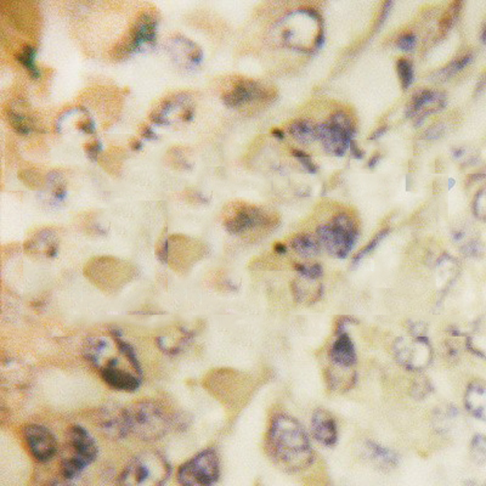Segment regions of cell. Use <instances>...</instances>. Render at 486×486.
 Masks as SVG:
<instances>
[{
    "instance_id": "6da1fadb",
    "label": "cell",
    "mask_w": 486,
    "mask_h": 486,
    "mask_svg": "<svg viewBox=\"0 0 486 486\" xmlns=\"http://www.w3.org/2000/svg\"><path fill=\"white\" fill-rule=\"evenodd\" d=\"M265 451L280 470L297 473L313 465L315 453L303 426L289 414L271 419L265 438Z\"/></svg>"
},
{
    "instance_id": "8992f818",
    "label": "cell",
    "mask_w": 486,
    "mask_h": 486,
    "mask_svg": "<svg viewBox=\"0 0 486 486\" xmlns=\"http://www.w3.org/2000/svg\"><path fill=\"white\" fill-rule=\"evenodd\" d=\"M219 456L216 448L197 453L179 467L177 480L180 485H213L219 480Z\"/></svg>"
},
{
    "instance_id": "7402d4cb",
    "label": "cell",
    "mask_w": 486,
    "mask_h": 486,
    "mask_svg": "<svg viewBox=\"0 0 486 486\" xmlns=\"http://www.w3.org/2000/svg\"><path fill=\"white\" fill-rule=\"evenodd\" d=\"M356 371L354 368H342L332 366L326 370V382L328 388L334 392H347L355 385Z\"/></svg>"
},
{
    "instance_id": "60d3db41",
    "label": "cell",
    "mask_w": 486,
    "mask_h": 486,
    "mask_svg": "<svg viewBox=\"0 0 486 486\" xmlns=\"http://www.w3.org/2000/svg\"><path fill=\"white\" fill-rule=\"evenodd\" d=\"M87 151L89 153L90 157H95L99 155V143L94 141L93 144L87 145Z\"/></svg>"
},
{
    "instance_id": "30bf717a",
    "label": "cell",
    "mask_w": 486,
    "mask_h": 486,
    "mask_svg": "<svg viewBox=\"0 0 486 486\" xmlns=\"http://www.w3.org/2000/svg\"><path fill=\"white\" fill-rule=\"evenodd\" d=\"M85 275L99 287L110 288L112 285L118 287L126 284L134 275V269L127 262L112 257H100L90 260L85 267Z\"/></svg>"
},
{
    "instance_id": "5bb4252c",
    "label": "cell",
    "mask_w": 486,
    "mask_h": 486,
    "mask_svg": "<svg viewBox=\"0 0 486 486\" xmlns=\"http://www.w3.org/2000/svg\"><path fill=\"white\" fill-rule=\"evenodd\" d=\"M93 422L104 436L110 439H124L129 436L124 407L116 404H105L94 412Z\"/></svg>"
},
{
    "instance_id": "d6a6232c",
    "label": "cell",
    "mask_w": 486,
    "mask_h": 486,
    "mask_svg": "<svg viewBox=\"0 0 486 486\" xmlns=\"http://www.w3.org/2000/svg\"><path fill=\"white\" fill-rule=\"evenodd\" d=\"M472 455L479 465H484L486 460V444L484 436H474L472 441Z\"/></svg>"
},
{
    "instance_id": "74e56055",
    "label": "cell",
    "mask_w": 486,
    "mask_h": 486,
    "mask_svg": "<svg viewBox=\"0 0 486 486\" xmlns=\"http://www.w3.org/2000/svg\"><path fill=\"white\" fill-rule=\"evenodd\" d=\"M397 47L402 50H412L416 47V35L412 32L402 34V37L397 39Z\"/></svg>"
},
{
    "instance_id": "9a60e30c",
    "label": "cell",
    "mask_w": 486,
    "mask_h": 486,
    "mask_svg": "<svg viewBox=\"0 0 486 486\" xmlns=\"http://www.w3.org/2000/svg\"><path fill=\"white\" fill-rule=\"evenodd\" d=\"M199 245L189 237L177 235L167 238V255L165 262L170 264L174 270H185L189 264L199 258Z\"/></svg>"
},
{
    "instance_id": "d6986e66",
    "label": "cell",
    "mask_w": 486,
    "mask_h": 486,
    "mask_svg": "<svg viewBox=\"0 0 486 486\" xmlns=\"http://www.w3.org/2000/svg\"><path fill=\"white\" fill-rule=\"evenodd\" d=\"M102 382L107 387H110L117 392L124 393H134L140 388L141 380L139 373L127 368H116V370H105L99 372Z\"/></svg>"
},
{
    "instance_id": "e0dca14e",
    "label": "cell",
    "mask_w": 486,
    "mask_h": 486,
    "mask_svg": "<svg viewBox=\"0 0 486 486\" xmlns=\"http://www.w3.org/2000/svg\"><path fill=\"white\" fill-rule=\"evenodd\" d=\"M311 431L315 439L326 448H332L337 444L338 429L333 416L328 411L317 409L311 417Z\"/></svg>"
},
{
    "instance_id": "1f68e13d",
    "label": "cell",
    "mask_w": 486,
    "mask_h": 486,
    "mask_svg": "<svg viewBox=\"0 0 486 486\" xmlns=\"http://www.w3.org/2000/svg\"><path fill=\"white\" fill-rule=\"evenodd\" d=\"M388 228H385V230H382L381 233H377L376 236L373 237L372 240L368 242V245H365L363 250H359V253H356L355 255H354V258H353V265L359 264L368 254L372 253L377 245L381 243L382 240L388 235Z\"/></svg>"
},
{
    "instance_id": "4fadbf2b",
    "label": "cell",
    "mask_w": 486,
    "mask_h": 486,
    "mask_svg": "<svg viewBox=\"0 0 486 486\" xmlns=\"http://www.w3.org/2000/svg\"><path fill=\"white\" fill-rule=\"evenodd\" d=\"M22 436L31 456L35 461L47 463L56 456L59 450L57 440L48 428L39 424H27L22 428Z\"/></svg>"
},
{
    "instance_id": "8d00e7d4",
    "label": "cell",
    "mask_w": 486,
    "mask_h": 486,
    "mask_svg": "<svg viewBox=\"0 0 486 486\" xmlns=\"http://www.w3.org/2000/svg\"><path fill=\"white\" fill-rule=\"evenodd\" d=\"M431 383L427 378H417L414 382V385L412 387V395L414 397H424L428 394L431 393Z\"/></svg>"
},
{
    "instance_id": "ee69618b",
    "label": "cell",
    "mask_w": 486,
    "mask_h": 486,
    "mask_svg": "<svg viewBox=\"0 0 486 486\" xmlns=\"http://www.w3.org/2000/svg\"><path fill=\"white\" fill-rule=\"evenodd\" d=\"M272 133L275 134V136H277V138H284V133L282 131H277V129H275V131H272Z\"/></svg>"
},
{
    "instance_id": "4dcf8cb0",
    "label": "cell",
    "mask_w": 486,
    "mask_h": 486,
    "mask_svg": "<svg viewBox=\"0 0 486 486\" xmlns=\"http://www.w3.org/2000/svg\"><path fill=\"white\" fill-rule=\"evenodd\" d=\"M297 272L299 274L300 277L308 280H315L317 281L321 279L324 275V269H322L320 264H302V263H297L294 265Z\"/></svg>"
},
{
    "instance_id": "83f0119b",
    "label": "cell",
    "mask_w": 486,
    "mask_h": 486,
    "mask_svg": "<svg viewBox=\"0 0 486 486\" xmlns=\"http://www.w3.org/2000/svg\"><path fill=\"white\" fill-rule=\"evenodd\" d=\"M123 157H124V151L122 148H111L104 156L99 158V162L109 173L116 175L121 170Z\"/></svg>"
},
{
    "instance_id": "8fae6325",
    "label": "cell",
    "mask_w": 486,
    "mask_h": 486,
    "mask_svg": "<svg viewBox=\"0 0 486 486\" xmlns=\"http://www.w3.org/2000/svg\"><path fill=\"white\" fill-rule=\"evenodd\" d=\"M157 17L153 10H141L136 15V18L129 27L126 35L121 38L116 45L112 48L111 54L114 57H123L128 55L131 51L136 50L140 44L151 42L156 34Z\"/></svg>"
},
{
    "instance_id": "f35d334b",
    "label": "cell",
    "mask_w": 486,
    "mask_h": 486,
    "mask_svg": "<svg viewBox=\"0 0 486 486\" xmlns=\"http://www.w3.org/2000/svg\"><path fill=\"white\" fill-rule=\"evenodd\" d=\"M484 203H485V201H484V189H482L477 194L473 204L474 216L482 220H484V218H485V206H484Z\"/></svg>"
},
{
    "instance_id": "ffe728a7",
    "label": "cell",
    "mask_w": 486,
    "mask_h": 486,
    "mask_svg": "<svg viewBox=\"0 0 486 486\" xmlns=\"http://www.w3.org/2000/svg\"><path fill=\"white\" fill-rule=\"evenodd\" d=\"M444 105V94L434 90H421L412 97V101L407 107V116H419L417 118H426L427 114L443 109Z\"/></svg>"
},
{
    "instance_id": "f6af8a7d",
    "label": "cell",
    "mask_w": 486,
    "mask_h": 486,
    "mask_svg": "<svg viewBox=\"0 0 486 486\" xmlns=\"http://www.w3.org/2000/svg\"><path fill=\"white\" fill-rule=\"evenodd\" d=\"M377 160H378V156L375 157L372 161L368 162V165H371V167H373V165H376Z\"/></svg>"
},
{
    "instance_id": "3957f363",
    "label": "cell",
    "mask_w": 486,
    "mask_h": 486,
    "mask_svg": "<svg viewBox=\"0 0 486 486\" xmlns=\"http://www.w3.org/2000/svg\"><path fill=\"white\" fill-rule=\"evenodd\" d=\"M99 448L89 431L82 426H72L66 433L65 453L60 461V474L64 482H71L96 460Z\"/></svg>"
},
{
    "instance_id": "d590c367",
    "label": "cell",
    "mask_w": 486,
    "mask_h": 486,
    "mask_svg": "<svg viewBox=\"0 0 486 486\" xmlns=\"http://www.w3.org/2000/svg\"><path fill=\"white\" fill-rule=\"evenodd\" d=\"M20 178L27 187H40L44 184V179H43L40 173H37L33 170H21Z\"/></svg>"
},
{
    "instance_id": "f546056e",
    "label": "cell",
    "mask_w": 486,
    "mask_h": 486,
    "mask_svg": "<svg viewBox=\"0 0 486 486\" xmlns=\"http://www.w3.org/2000/svg\"><path fill=\"white\" fill-rule=\"evenodd\" d=\"M461 1H453V4L450 5L448 10L445 11L444 15L441 16L439 22L440 31L441 33L445 34L451 27H453V22L456 20L461 9Z\"/></svg>"
},
{
    "instance_id": "603a6c76",
    "label": "cell",
    "mask_w": 486,
    "mask_h": 486,
    "mask_svg": "<svg viewBox=\"0 0 486 486\" xmlns=\"http://www.w3.org/2000/svg\"><path fill=\"white\" fill-rule=\"evenodd\" d=\"M365 448L368 458L382 470H393L399 465V456L390 448H385L373 441H368Z\"/></svg>"
},
{
    "instance_id": "e575fe53",
    "label": "cell",
    "mask_w": 486,
    "mask_h": 486,
    "mask_svg": "<svg viewBox=\"0 0 486 486\" xmlns=\"http://www.w3.org/2000/svg\"><path fill=\"white\" fill-rule=\"evenodd\" d=\"M470 61H472V54L468 53V54H465L461 57L451 61L441 72L445 73V76H453V74L458 72V71H461L462 68L465 67L467 65L470 64Z\"/></svg>"
},
{
    "instance_id": "d4e9b609",
    "label": "cell",
    "mask_w": 486,
    "mask_h": 486,
    "mask_svg": "<svg viewBox=\"0 0 486 486\" xmlns=\"http://www.w3.org/2000/svg\"><path fill=\"white\" fill-rule=\"evenodd\" d=\"M194 337V333L187 331V328L175 330L173 333H168L158 339V347L167 354H178L182 348L187 347V343L190 342Z\"/></svg>"
},
{
    "instance_id": "2e32d148",
    "label": "cell",
    "mask_w": 486,
    "mask_h": 486,
    "mask_svg": "<svg viewBox=\"0 0 486 486\" xmlns=\"http://www.w3.org/2000/svg\"><path fill=\"white\" fill-rule=\"evenodd\" d=\"M267 97H270L269 92L258 82L242 78L235 83L231 89L223 94V101L230 107H238L248 102L262 101Z\"/></svg>"
},
{
    "instance_id": "f1b7e54d",
    "label": "cell",
    "mask_w": 486,
    "mask_h": 486,
    "mask_svg": "<svg viewBox=\"0 0 486 486\" xmlns=\"http://www.w3.org/2000/svg\"><path fill=\"white\" fill-rule=\"evenodd\" d=\"M397 74L402 82V89L406 90L410 88L414 82V67L411 64L410 60L400 59L397 61Z\"/></svg>"
},
{
    "instance_id": "5b68a950",
    "label": "cell",
    "mask_w": 486,
    "mask_h": 486,
    "mask_svg": "<svg viewBox=\"0 0 486 486\" xmlns=\"http://www.w3.org/2000/svg\"><path fill=\"white\" fill-rule=\"evenodd\" d=\"M359 237L356 220L348 213H338L317 228V241L334 258H347Z\"/></svg>"
},
{
    "instance_id": "44dd1931",
    "label": "cell",
    "mask_w": 486,
    "mask_h": 486,
    "mask_svg": "<svg viewBox=\"0 0 486 486\" xmlns=\"http://www.w3.org/2000/svg\"><path fill=\"white\" fill-rule=\"evenodd\" d=\"M486 387L482 380L470 382L465 394V407L475 419L485 421Z\"/></svg>"
},
{
    "instance_id": "cb8c5ba5",
    "label": "cell",
    "mask_w": 486,
    "mask_h": 486,
    "mask_svg": "<svg viewBox=\"0 0 486 486\" xmlns=\"http://www.w3.org/2000/svg\"><path fill=\"white\" fill-rule=\"evenodd\" d=\"M55 240L53 237L50 230L40 231L30 241L26 242V250L31 254H43L45 257H53L56 253Z\"/></svg>"
},
{
    "instance_id": "4316f807",
    "label": "cell",
    "mask_w": 486,
    "mask_h": 486,
    "mask_svg": "<svg viewBox=\"0 0 486 486\" xmlns=\"http://www.w3.org/2000/svg\"><path fill=\"white\" fill-rule=\"evenodd\" d=\"M288 131L294 139L298 140L303 144L313 143L314 140L317 139V127L314 126L313 122L306 119H298L292 123L288 127Z\"/></svg>"
},
{
    "instance_id": "b9f144b4",
    "label": "cell",
    "mask_w": 486,
    "mask_h": 486,
    "mask_svg": "<svg viewBox=\"0 0 486 486\" xmlns=\"http://www.w3.org/2000/svg\"><path fill=\"white\" fill-rule=\"evenodd\" d=\"M275 250L276 253L279 254H285L286 253V250H287V247H286V245L285 243H276L275 245Z\"/></svg>"
},
{
    "instance_id": "ab89813d",
    "label": "cell",
    "mask_w": 486,
    "mask_h": 486,
    "mask_svg": "<svg viewBox=\"0 0 486 486\" xmlns=\"http://www.w3.org/2000/svg\"><path fill=\"white\" fill-rule=\"evenodd\" d=\"M293 153L297 158H299V161L302 162V165H304L305 168L308 170L309 173H316V165H314L310 157L306 153H303V151H299V150H293Z\"/></svg>"
},
{
    "instance_id": "7c38bea8",
    "label": "cell",
    "mask_w": 486,
    "mask_h": 486,
    "mask_svg": "<svg viewBox=\"0 0 486 486\" xmlns=\"http://www.w3.org/2000/svg\"><path fill=\"white\" fill-rule=\"evenodd\" d=\"M1 13L17 31L35 38L40 28V13L31 1H1Z\"/></svg>"
},
{
    "instance_id": "277c9868",
    "label": "cell",
    "mask_w": 486,
    "mask_h": 486,
    "mask_svg": "<svg viewBox=\"0 0 486 486\" xmlns=\"http://www.w3.org/2000/svg\"><path fill=\"white\" fill-rule=\"evenodd\" d=\"M172 474L170 462L156 450L138 453L128 462L117 482L121 485H163Z\"/></svg>"
},
{
    "instance_id": "484cf974",
    "label": "cell",
    "mask_w": 486,
    "mask_h": 486,
    "mask_svg": "<svg viewBox=\"0 0 486 486\" xmlns=\"http://www.w3.org/2000/svg\"><path fill=\"white\" fill-rule=\"evenodd\" d=\"M291 248L303 258H313L320 253L321 247L315 237L309 233H299L292 238Z\"/></svg>"
},
{
    "instance_id": "ac0fdd59",
    "label": "cell",
    "mask_w": 486,
    "mask_h": 486,
    "mask_svg": "<svg viewBox=\"0 0 486 486\" xmlns=\"http://www.w3.org/2000/svg\"><path fill=\"white\" fill-rule=\"evenodd\" d=\"M337 338L331 344L328 359L332 366L342 368H354L356 365L355 346L347 332L336 334Z\"/></svg>"
},
{
    "instance_id": "ba28073f",
    "label": "cell",
    "mask_w": 486,
    "mask_h": 486,
    "mask_svg": "<svg viewBox=\"0 0 486 486\" xmlns=\"http://www.w3.org/2000/svg\"><path fill=\"white\" fill-rule=\"evenodd\" d=\"M354 131L355 129L349 116L339 111L332 114L328 122L317 126V139L321 140L327 153L343 156L350 146Z\"/></svg>"
},
{
    "instance_id": "9c48e42d",
    "label": "cell",
    "mask_w": 486,
    "mask_h": 486,
    "mask_svg": "<svg viewBox=\"0 0 486 486\" xmlns=\"http://www.w3.org/2000/svg\"><path fill=\"white\" fill-rule=\"evenodd\" d=\"M393 351L397 364L407 371H423L433 359V349L426 336L397 338L394 343Z\"/></svg>"
},
{
    "instance_id": "7a4b0ae2",
    "label": "cell",
    "mask_w": 486,
    "mask_h": 486,
    "mask_svg": "<svg viewBox=\"0 0 486 486\" xmlns=\"http://www.w3.org/2000/svg\"><path fill=\"white\" fill-rule=\"evenodd\" d=\"M129 434L145 441L165 438L178 422L165 405L153 399H143L124 407Z\"/></svg>"
},
{
    "instance_id": "52a82bcc",
    "label": "cell",
    "mask_w": 486,
    "mask_h": 486,
    "mask_svg": "<svg viewBox=\"0 0 486 486\" xmlns=\"http://www.w3.org/2000/svg\"><path fill=\"white\" fill-rule=\"evenodd\" d=\"M224 218L225 228L233 235L267 230L275 225L271 213L250 203H233L226 208Z\"/></svg>"
},
{
    "instance_id": "836d02e7",
    "label": "cell",
    "mask_w": 486,
    "mask_h": 486,
    "mask_svg": "<svg viewBox=\"0 0 486 486\" xmlns=\"http://www.w3.org/2000/svg\"><path fill=\"white\" fill-rule=\"evenodd\" d=\"M167 158H168L170 165H173L175 168L185 170L187 165H189V162H187V157H185V148H170V151H168V155H167Z\"/></svg>"
},
{
    "instance_id": "7bdbcfd3",
    "label": "cell",
    "mask_w": 486,
    "mask_h": 486,
    "mask_svg": "<svg viewBox=\"0 0 486 486\" xmlns=\"http://www.w3.org/2000/svg\"><path fill=\"white\" fill-rule=\"evenodd\" d=\"M385 128H382V131H380V129H378V131H377L376 133H375V134H373V136H371V139H372V140L377 139V138H378V136H382V134H383V133H385Z\"/></svg>"
}]
</instances>
